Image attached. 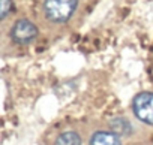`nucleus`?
<instances>
[{"label":"nucleus","mask_w":153,"mask_h":145,"mask_svg":"<svg viewBox=\"0 0 153 145\" xmlns=\"http://www.w3.org/2000/svg\"><path fill=\"white\" fill-rule=\"evenodd\" d=\"M78 6V0H44L42 11L48 21L54 24L68 23Z\"/></svg>","instance_id":"f257e3e1"},{"label":"nucleus","mask_w":153,"mask_h":145,"mask_svg":"<svg viewBox=\"0 0 153 145\" xmlns=\"http://www.w3.org/2000/svg\"><path fill=\"white\" fill-rule=\"evenodd\" d=\"M132 112L141 123L153 126V93L141 91L132 100Z\"/></svg>","instance_id":"f03ea898"},{"label":"nucleus","mask_w":153,"mask_h":145,"mask_svg":"<svg viewBox=\"0 0 153 145\" xmlns=\"http://www.w3.org/2000/svg\"><path fill=\"white\" fill-rule=\"evenodd\" d=\"M38 27L27 18H20L14 23L9 36L17 45H29L38 38Z\"/></svg>","instance_id":"7ed1b4c3"},{"label":"nucleus","mask_w":153,"mask_h":145,"mask_svg":"<svg viewBox=\"0 0 153 145\" xmlns=\"http://www.w3.org/2000/svg\"><path fill=\"white\" fill-rule=\"evenodd\" d=\"M90 145H123L122 139L113 130H98L90 138Z\"/></svg>","instance_id":"20e7f679"},{"label":"nucleus","mask_w":153,"mask_h":145,"mask_svg":"<svg viewBox=\"0 0 153 145\" xmlns=\"http://www.w3.org/2000/svg\"><path fill=\"white\" fill-rule=\"evenodd\" d=\"M108 126H110V130H113L114 133H117L120 138L122 136H129L132 133V126L128 121V118H125V117H116V118H113L108 123Z\"/></svg>","instance_id":"39448f33"},{"label":"nucleus","mask_w":153,"mask_h":145,"mask_svg":"<svg viewBox=\"0 0 153 145\" xmlns=\"http://www.w3.org/2000/svg\"><path fill=\"white\" fill-rule=\"evenodd\" d=\"M54 145H83V141L75 130H65L57 135Z\"/></svg>","instance_id":"423d86ee"},{"label":"nucleus","mask_w":153,"mask_h":145,"mask_svg":"<svg viewBox=\"0 0 153 145\" xmlns=\"http://www.w3.org/2000/svg\"><path fill=\"white\" fill-rule=\"evenodd\" d=\"M14 11V0H0V20H6Z\"/></svg>","instance_id":"0eeeda50"}]
</instances>
